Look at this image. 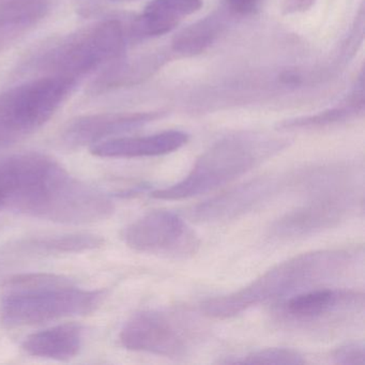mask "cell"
Segmentation results:
<instances>
[{
    "label": "cell",
    "instance_id": "cell-1",
    "mask_svg": "<svg viewBox=\"0 0 365 365\" xmlns=\"http://www.w3.org/2000/svg\"><path fill=\"white\" fill-rule=\"evenodd\" d=\"M110 196L37 151L0 158V210L63 224H88L114 212Z\"/></svg>",
    "mask_w": 365,
    "mask_h": 365
},
{
    "label": "cell",
    "instance_id": "cell-2",
    "mask_svg": "<svg viewBox=\"0 0 365 365\" xmlns=\"http://www.w3.org/2000/svg\"><path fill=\"white\" fill-rule=\"evenodd\" d=\"M356 259L358 252L348 249L301 254L273 267L238 292L208 299L202 303V311L215 319L235 317L251 307L339 277Z\"/></svg>",
    "mask_w": 365,
    "mask_h": 365
},
{
    "label": "cell",
    "instance_id": "cell-3",
    "mask_svg": "<svg viewBox=\"0 0 365 365\" xmlns=\"http://www.w3.org/2000/svg\"><path fill=\"white\" fill-rule=\"evenodd\" d=\"M104 296V290L78 287L61 275H16L4 285L0 322L8 328H20L88 315L100 307Z\"/></svg>",
    "mask_w": 365,
    "mask_h": 365
},
{
    "label": "cell",
    "instance_id": "cell-4",
    "mask_svg": "<svg viewBox=\"0 0 365 365\" xmlns=\"http://www.w3.org/2000/svg\"><path fill=\"white\" fill-rule=\"evenodd\" d=\"M287 145V140L266 134H230L207 149L182 180L157 190L151 196L155 200H181L215 191L270 159Z\"/></svg>",
    "mask_w": 365,
    "mask_h": 365
},
{
    "label": "cell",
    "instance_id": "cell-5",
    "mask_svg": "<svg viewBox=\"0 0 365 365\" xmlns=\"http://www.w3.org/2000/svg\"><path fill=\"white\" fill-rule=\"evenodd\" d=\"M125 50V27L112 19L46 44L29 58L24 71L78 81L99 68L123 58Z\"/></svg>",
    "mask_w": 365,
    "mask_h": 365
},
{
    "label": "cell",
    "instance_id": "cell-6",
    "mask_svg": "<svg viewBox=\"0 0 365 365\" xmlns=\"http://www.w3.org/2000/svg\"><path fill=\"white\" fill-rule=\"evenodd\" d=\"M78 83L66 76H40L0 93V147L18 142L43 127Z\"/></svg>",
    "mask_w": 365,
    "mask_h": 365
},
{
    "label": "cell",
    "instance_id": "cell-7",
    "mask_svg": "<svg viewBox=\"0 0 365 365\" xmlns=\"http://www.w3.org/2000/svg\"><path fill=\"white\" fill-rule=\"evenodd\" d=\"M123 242L143 253L187 257L200 247L195 232L172 211L155 210L138 217L121 232Z\"/></svg>",
    "mask_w": 365,
    "mask_h": 365
},
{
    "label": "cell",
    "instance_id": "cell-8",
    "mask_svg": "<svg viewBox=\"0 0 365 365\" xmlns=\"http://www.w3.org/2000/svg\"><path fill=\"white\" fill-rule=\"evenodd\" d=\"M297 207L275 220L269 228V237L290 241L330 230L345 221L358 202L356 189L309 196Z\"/></svg>",
    "mask_w": 365,
    "mask_h": 365
},
{
    "label": "cell",
    "instance_id": "cell-9",
    "mask_svg": "<svg viewBox=\"0 0 365 365\" xmlns=\"http://www.w3.org/2000/svg\"><path fill=\"white\" fill-rule=\"evenodd\" d=\"M288 187V176L257 177L196 205L190 209L189 217L204 224L230 221L255 210Z\"/></svg>",
    "mask_w": 365,
    "mask_h": 365
},
{
    "label": "cell",
    "instance_id": "cell-10",
    "mask_svg": "<svg viewBox=\"0 0 365 365\" xmlns=\"http://www.w3.org/2000/svg\"><path fill=\"white\" fill-rule=\"evenodd\" d=\"M119 341L125 349L178 358L189 349L185 331L163 312L146 309L133 314L123 324Z\"/></svg>",
    "mask_w": 365,
    "mask_h": 365
},
{
    "label": "cell",
    "instance_id": "cell-11",
    "mask_svg": "<svg viewBox=\"0 0 365 365\" xmlns=\"http://www.w3.org/2000/svg\"><path fill=\"white\" fill-rule=\"evenodd\" d=\"M163 112L103 113L87 115L70 121L63 133L61 142L69 148L98 144L115 136L140 129L162 118Z\"/></svg>",
    "mask_w": 365,
    "mask_h": 365
},
{
    "label": "cell",
    "instance_id": "cell-12",
    "mask_svg": "<svg viewBox=\"0 0 365 365\" xmlns=\"http://www.w3.org/2000/svg\"><path fill=\"white\" fill-rule=\"evenodd\" d=\"M363 304V292L324 288L292 296L285 301L282 312L288 319L305 324L324 319L341 312L362 309Z\"/></svg>",
    "mask_w": 365,
    "mask_h": 365
},
{
    "label": "cell",
    "instance_id": "cell-13",
    "mask_svg": "<svg viewBox=\"0 0 365 365\" xmlns=\"http://www.w3.org/2000/svg\"><path fill=\"white\" fill-rule=\"evenodd\" d=\"M187 142L185 132L173 130L153 135L110 138L91 146V153L106 159L158 157L179 150Z\"/></svg>",
    "mask_w": 365,
    "mask_h": 365
},
{
    "label": "cell",
    "instance_id": "cell-14",
    "mask_svg": "<svg viewBox=\"0 0 365 365\" xmlns=\"http://www.w3.org/2000/svg\"><path fill=\"white\" fill-rule=\"evenodd\" d=\"M202 5V0H153L132 23L130 35L136 40L161 37L200 11Z\"/></svg>",
    "mask_w": 365,
    "mask_h": 365
},
{
    "label": "cell",
    "instance_id": "cell-15",
    "mask_svg": "<svg viewBox=\"0 0 365 365\" xmlns=\"http://www.w3.org/2000/svg\"><path fill=\"white\" fill-rule=\"evenodd\" d=\"M84 341V328L76 322L57 324L29 335L22 348L29 356L67 361L80 354Z\"/></svg>",
    "mask_w": 365,
    "mask_h": 365
},
{
    "label": "cell",
    "instance_id": "cell-16",
    "mask_svg": "<svg viewBox=\"0 0 365 365\" xmlns=\"http://www.w3.org/2000/svg\"><path fill=\"white\" fill-rule=\"evenodd\" d=\"M50 8L51 0L0 1V52L35 29Z\"/></svg>",
    "mask_w": 365,
    "mask_h": 365
},
{
    "label": "cell",
    "instance_id": "cell-17",
    "mask_svg": "<svg viewBox=\"0 0 365 365\" xmlns=\"http://www.w3.org/2000/svg\"><path fill=\"white\" fill-rule=\"evenodd\" d=\"M103 245V239L89 232L52 235L24 239L14 245L16 253L27 255H53V254L82 253L93 251Z\"/></svg>",
    "mask_w": 365,
    "mask_h": 365
},
{
    "label": "cell",
    "instance_id": "cell-18",
    "mask_svg": "<svg viewBox=\"0 0 365 365\" xmlns=\"http://www.w3.org/2000/svg\"><path fill=\"white\" fill-rule=\"evenodd\" d=\"M363 87H364L363 76H361L356 88L341 106L315 115L283 121L279 123V129L286 130V131L319 129V128L330 127L339 123L341 125L352 120L364 112V88Z\"/></svg>",
    "mask_w": 365,
    "mask_h": 365
},
{
    "label": "cell",
    "instance_id": "cell-19",
    "mask_svg": "<svg viewBox=\"0 0 365 365\" xmlns=\"http://www.w3.org/2000/svg\"><path fill=\"white\" fill-rule=\"evenodd\" d=\"M226 26L225 14L215 12L177 34L172 41V50L185 57L202 54L223 35Z\"/></svg>",
    "mask_w": 365,
    "mask_h": 365
},
{
    "label": "cell",
    "instance_id": "cell-20",
    "mask_svg": "<svg viewBox=\"0 0 365 365\" xmlns=\"http://www.w3.org/2000/svg\"><path fill=\"white\" fill-rule=\"evenodd\" d=\"M307 362L304 356L290 348H266L256 350L235 360H227L225 363L232 364H283L299 365Z\"/></svg>",
    "mask_w": 365,
    "mask_h": 365
},
{
    "label": "cell",
    "instance_id": "cell-21",
    "mask_svg": "<svg viewBox=\"0 0 365 365\" xmlns=\"http://www.w3.org/2000/svg\"><path fill=\"white\" fill-rule=\"evenodd\" d=\"M332 362L343 365H364V346L359 343L346 344L336 348L331 354Z\"/></svg>",
    "mask_w": 365,
    "mask_h": 365
},
{
    "label": "cell",
    "instance_id": "cell-22",
    "mask_svg": "<svg viewBox=\"0 0 365 365\" xmlns=\"http://www.w3.org/2000/svg\"><path fill=\"white\" fill-rule=\"evenodd\" d=\"M262 0H226L230 11L238 16H249L259 8Z\"/></svg>",
    "mask_w": 365,
    "mask_h": 365
},
{
    "label": "cell",
    "instance_id": "cell-23",
    "mask_svg": "<svg viewBox=\"0 0 365 365\" xmlns=\"http://www.w3.org/2000/svg\"><path fill=\"white\" fill-rule=\"evenodd\" d=\"M316 0H285L284 12L286 14H304L309 11Z\"/></svg>",
    "mask_w": 365,
    "mask_h": 365
},
{
    "label": "cell",
    "instance_id": "cell-24",
    "mask_svg": "<svg viewBox=\"0 0 365 365\" xmlns=\"http://www.w3.org/2000/svg\"><path fill=\"white\" fill-rule=\"evenodd\" d=\"M115 1H123V0H115Z\"/></svg>",
    "mask_w": 365,
    "mask_h": 365
},
{
    "label": "cell",
    "instance_id": "cell-25",
    "mask_svg": "<svg viewBox=\"0 0 365 365\" xmlns=\"http://www.w3.org/2000/svg\"><path fill=\"white\" fill-rule=\"evenodd\" d=\"M0 1H5V0H0Z\"/></svg>",
    "mask_w": 365,
    "mask_h": 365
}]
</instances>
